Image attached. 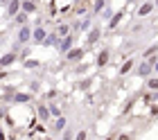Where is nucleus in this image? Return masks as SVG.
Listing matches in <instances>:
<instances>
[{
  "mask_svg": "<svg viewBox=\"0 0 158 140\" xmlns=\"http://www.w3.org/2000/svg\"><path fill=\"white\" fill-rule=\"evenodd\" d=\"M14 59H16L14 54H7V57H2V59H0V66H9V63H14Z\"/></svg>",
  "mask_w": 158,
  "mask_h": 140,
  "instance_id": "1",
  "label": "nucleus"
},
{
  "mask_svg": "<svg viewBox=\"0 0 158 140\" xmlns=\"http://www.w3.org/2000/svg\"><path fill=\"white\" fill-rule=\"evenodd\" d=\"M106 59H108V52H102L100 54V63H106Z\"/></svg>",
  "mask_w": 158,
  "mask_h": 140,
  "instance_id": "2",
  "label": "nucleus"
},
{
  "mask_svg": "<svg viewBox=\"0 0 158 140\" xmlns=\"http://www.w3.org/2000/svg\"><path fill=\"white\" fill-rule=\"evenodd\" d=\"M79 57H81V50H75V52L70 54V59H79Z\"/></svg>",
  "mask_w": 158,
  "mask_h": 140,
  "instance_id": "3",
  "label": "nucleus"
},
{
  "mask_svg": "<svg viewBox=\"0 0 158 140\" xmlns=\"http://www.w3.org/2000/svg\"><path fill=\"white\" fill-rule=\"evenodd\" d=\"M147 11H151V5H145V7L140 9V14H147Z\"/></svg>",
  "mask_w": 158,
  "mask_h": 140,
  "instance_id": "4",
  "label": "nucleus"
},
{
  "mask_svg": "<svg viewBox=\"0 0 158 140\" xmlns=\"http://www.w3.org/2000/svg\"><path fill=\"white\" fill-rule=\"evenodd\" d=\"M86 138V133H79V136H77V140H84Z\"/></svg>",
  "mask_w": 158,
  "mask_h": 140,
  "instance_id": "5",
  "label": "nucleus"
},
{
  "mask_svg": "<svg viewBox=\"0 0 158 140\" xmlns=\"http://www.w3.org/2000/svg\"><path fill=\"white\" fill-rule=\"evenodd\" d=\"M0 77H5V72H0Z\"/></svg>",
  "mask_w": 158,
  "mask_h": 140,
  "instance_id": "6",
  "label": "nucleus"
}]
</instances>
